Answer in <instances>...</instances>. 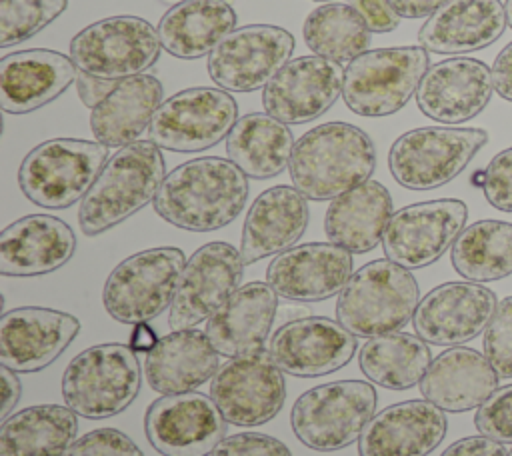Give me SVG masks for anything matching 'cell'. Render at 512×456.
<instances>
[{
	"label": "cell",
	"mask_w": 512,
	"mask_h": 456,
	"mask_svg": "<svg viewBox=\"0 0 512 456\" xmlns=\"http://www.w3.org/2000/svg\"><path fill=\"white\" fill-rule=\"evenodd\" d=\"M496 306V294L478 282H444L420 298L412 324L428 344L458 346L486 330Z\"/></svg>",
	"instance_id": "obj_18"
},
{
	"label": "cell",
	"mask_w": 512,
	"mask_h": 456,
	"mask_svg": "<svg viewBox=\"0 0 512 456\" xmlns=\"http://www.w3.org/2000/svg\"><path fill=\"white\" fill-rule=\"evenodd\" d=\"M370 28L360 12L346 2H328L310 10L302 36L306 46L322 58L352 62L370 46Z\"/></svg>",
	"instance_id": "obj_39"
},
{
	"label": "cell",
	"mask_w": 512,
	"mask_h": 456,
	"mask_svg": "<svg viewBox=\"0 0 512 456\" xmlns=\"http://www.w3.org/2000/svg\"><path fill=\"white\" fill-rule=\"evenodd\" d=\"M508 456H512V450H510V452H508Z\"/></svg>",
	"instance_id": "obj_55"
},
{
	"label": "cell",
	"mask_w": 512,
	"mask_h": 456,
	"mask_svg": "<svg viewBox=\"0 0 512 456\" xmlns=\"http://www.w3.org/2000/svg\"><path fill=\"white\" fill-rule=\"evenodd\" d=\"M508 24L500 0H448L426 18L418 42L434 54H466L494 44Z\"/></svg>",
	"instance_id": "obj_27"
},
{
	"label": "cell",
	"mask_w": 512,
	"mask_h": 456,
	"mask_svg": "<svg viewBox=\"0 0 512 456\" xmlns=\"http://www.w3.org/2000/svg\"><path fill=\"white\" fill-rule=\"evenodd\" d=\"M68 8V0H0V46L26 42Z\"/></svg>",
	"instance_id": "obj_40"
},
{
	"label": "cell",
	"mask_w": 512,
	"mask_h": 456,
	"mask_svg": "<svg viewBox=\"0 0 512 456\" xmlns=\"http://www.w3.org/2000/svg\"><path fill=\"white\" fill-rule=\"evenodd\" d=\"M80 320L68 312L20 306L0 318V362L14 372H38L78 336Z\"/></svg>",
	"instance_id": "obj_20"
},
{
	"label": "cell",
	"mask_w": 512,
	"mask_h": 456,
	"mask_svg": "<svg viewBox=\"0 0 512 456\" xmlns=\"http://www.w3.org/2000/svg\"><path fill=\"white\" fill-rule=\"evenodd\" d=\"M220 354L206 332L196 328L172 330L144 354V376L154 392H190L212 380Z\"/></svg>",
	"instance_id": "obj_31"
},
{
	"label": "cell",
	"mask_w": 512,
	"mask_h": 456,
	"mask_svg": "<svg viewBox=\"0 0 512 456\" xmlns=\"http://www.w3.org/2000/svg\"><path fill=\"white\" fill-rule=\"evenodd\" d=\"M0 380H2V410H0V418L6 420L18 400H20V394H22V384H20V378L16 376L14 370H10L8 366H2L0 368Z\"/></svg>",
	"instance_id": "obj_50"
},
{
	"label": "cell",
	"mask_w": 512,
	"mask_h": 456,
	"mask_svg": "<svg viewBox=\"0 0 512 456\" xmlns=\"http://www.w3.org/2000/svg\"><path fill=\"white\" fill-rule=\"evenodd\" d=\"M482 350L500 378H512V296L498 302L484 330Z\"/></svg>",
	"instance_id": "obj_41"
},
{
	"label": "cell",
	"mask_w": 512,
	"mask_h": 456,
	"mask_svg": "<svg viewBox=\"0 0 512 456\" xmlns=\"http://www.w3.org/2000/svg\"><path fill=\"white\" fill-rule=\"evenodd\" d=\"M440 456H508V450L488 436H466L452 442Z\"/></svg>",
	"instance_id": "obj_47"
},
{
	"label": "cell",
	"mask_w": 512,
	"mask_h": 456,
	"mask_svg": "<svg viewBox=\"0 0 512 456\" xmlns=\"http://www.w3.org/2000/svg\"><path fill=\"white\" fill-rule=\"evenodd\" d=\"M294 144L288 124L266 112H250L226 136V154L248 178L266 180L290 166Z\"/></svg>",
	"instance_id": "obj_36"
},
{
	"label": "cell",
	"mask_w": 512,
	"mask_h": 456,
	"mask_svg": "<svg viewBox=\"0 0 512 456\" xmlns=\"http://www.w3.org/2000/svg\"><path fill=\"white\" fill-rule=\"evenodd\" d=\"M76 92H78V98L82 100L84 106L88 108H96L116 86L114 80H104V78H96L88 72H82L78 70L76 74Z\"/></svg>",
	"instance_id": "obj_48"
},
{
	"label": "cell",
	"mask_w": 512,
	"mask_h": 456,
	"mask_svg": "<svg viewBox=\"0 0 512 456\" xmlns=\"http://www.w3.org/2000/svg\"><path fill=\"white\" fill-rule=\"evenodd\" d=\"M160 48L158 30L148 20L118 14L82 28L70 40V58L82 72L118 82L144 74Z\"/></svg>",
	"instance_id": "obj_11"
},
{
	"label": "cell",
	"mask_w": 512,
	"mask_h": 456,
	"mask_svg": "<svg viewBox=\"0 0 512 456\" xmlns=\"http://www.w3.org/2000/svg\"><path fill=\"white\" fill-rule=\"evenodd\" d=\"M492 92V68L476 58L454 56L426 70L416 90V104L436 122L462 124L490 104Z\"/></svg>",
	"instance_id": "obj_22"
},
{
	"label": "cell",
	"mask_w": 512,
	"mask_h": 456,
	"mask_svg": "<svg viewBox=\"0 0 512 456\" xmlns=\"http://www.w3.org/2000/svg\"><path fill=\"white\" fill-rule=\"evenodd\" d=\"M420 304L414 274L392 262L372 260L358 268L336 300V320L356 338L400 332Z\"/></svg>",
	"instance_id": "obj_4"
},
{
	"label": "cell",
	"mask_w": 512,
	"mask_h": 456,
	"mask_svg": "<svg viewBox=\"0 0 512 456\" xmlns=\"http://www.w3.org/2000/svg\"><path fill=\"white\" fill-rule=\"evenodd\" d=\"M160 150L152 140H136L108 158L80 202L78 224L86 236H98L154 202L166 178Z\"/></svg>",
	"instance_id": "obj_3"
},
{
	"label": "cell",
	"mask_w": 512,
	"mask_h": 456,
	"mask_svg": "<svg viewBox=\"0 0 512 456\" xmlns=\"http://www.w3.org/2000/svg\"><path fill=\"white\" fill-rule=\"evenodd\" d=\"M482 190L490 206L512 212V148L498 152L482 172Z\"/></svg>",
	"instance_id": "obj_44"
},
{
	"label": "cell",
	"mask_w": 512,
	"mask_h": 456,
	"mask_svg": "<svg viewBox=\"0 0 512 456\" xmlns=\"http://www.w3.org/2000/svg\"><path fill=\"white\" fill-rule=\"evenodd\" d=\"M162 96V82L152 74L144 72L118 80L114 90L90 114L94 138L108 148H122L136 142L150 128Z\"/></svg>",
	"instance_id": "obj_32"
},
{
	"label": "cell",
	"mask_w": 512,
	"mask_h": 456,
	"mask_svg": "<svg viewBox=\"0 0 512 456\" xmlns=\"http://www.w3.org/2000/svg\"><path fill=\"white\" fill-rule=\"evenodd\" d=\"M158 342L154 330L148 324H136L132 336H130V348L134 352H148Z\"/></svg>",
	"instance_id": "obj_52"
},
{
	"label": "cell",
	"mask_w": 512,
	"mask_h": 456,
	"mask_svg": "<svg viewBox=\"0 0 512 456\" xmlns=\"http://www.w3.org/2000/svg\"><path fill=\"white\" fill-rule=\"evenodd\" d=\"M374 168L372 138L348 122H324L304 132L288 166L294 188L308 200H334L370 180Z\"/></svg>",
	"instance_id": "obj_2"
},
{
	"label": "cell",
	"mask_w": 512,
	"mask_h": 456,
	"mask_svg": "<svg viewBox=\"0 0 512 456\" xmlns=\"http://www.w3.org/2000/svg\"><path fill=\"white\" fill-rule=\"evenodd\" d=\"M312 2H326L328 4V2H336V0H312Z\"/></svg>",
	"instance_id": "obj_54"
},
{
	"label": "cell",
	"mask_w": 512,
	"mask_h": 456,
	"mask_svg": "<svg viewBox=\"0 0 512 456\" xmlns=\"http://www.w3.org/2000/svg\"><path fill=\"white\" fill-rule=\"evenodd\" d=\"M466 218L468 206L456 198L404 206L392 214L384 230V254L408 270L430 266L454 246Z\"/></svg>",
	"instance_id": "obj_15"
},
{
	"label": "cell",
	"mask_w": 512,
	"mask_h": 456,
	"mask_svg": "<svg viewBox=\"0 0 512 456\" xmlns=\"http://www.w3.org/2000/svg\"><path fill=\"white\" fill-rule=\"evenodd\" d=\"M428 68L422 46L366 50L344 68L342 98L358 116H390L416 94Z\"/></svg>",
	"instance_id": "obj_8"
},
{
	"label": "cell",
	"mask_w": 512,
	"mask_h": 456,
	"mask_svg": "<svg viewBox=\"0 0 512 456\" xmlns=\"http://www.w3.org/2000/svg\"><path fill=\"white\" fill-rule=\"evenodd\" d=\"M144 430L162 456H206L226 438V418L206 394H162L148 406Z\"/></svg>",
	"instance_id": "obj_17"
},
{
	"label": "cell",
	"mask_w": 512,
	"mask_h": 456,
	"mask_svg": "<svg viewBox=\"0 0 512 456\" xmlns=\"http://www.w3.org/2000/svg\"><path fill=\"white\" fill-rule=\"evenodd\" d=\"M358 364L370 382L388 390H408L422 382L432 352L418 334L392 332L368 338L360 348Z\"/></svg>",
	"instance_id": "obj_37"
},
{
	"label": "cell",
	"mask_w": 512,
	"mask_h": 456,
	"mask_svg": "<svg viewBox=\"0 0 512 456\" xmlns=\"http://www.w3.org/2000/svg\"><path fill=\"white\" fill-rule=\"evenodd\" d=\"M238 120V104L222 88L196 86L166 98L148 128L150 140L172 152H200L224 140Z\"/></svg>",
	"instance_id": "obj_12"
},
{
	"label": "cell",
	"mask_w": 512,
	"mask_h": 456,
	"mask_svg": "<svg viewBox=\"0 0 512 456\" xmlns=\"http://www.w3.org/2000/svg\"><path fill=\"white\" fill-rule=\"evenodd\" d=\"M504 8H506V18H508V26L512 28V0H506Z\"/></svg>",
	"instance_id": "obj_53"
},
{
	"label": "cell",
	"mask_w": 512,
	"mask_h": 456,
	"mask_svg": "<svg viewBox=\"0 0 512 456\" xmlns=\"http://www.w3.org/2000/svg\"><path fill=\"white\" fill-rule=\"evenodd\" d=\"M378 396L368 380H336L306 390L290 410L296 438L318 452H334L360 440Z\"/></svg>",
	"instance_id": "obj_7"
},
{
	"label": "cell",
	"mask_w": 512,
	"mask_h": 456,
	"mask_svg": "<svg viewBox=\"0 0 512 456\" xmlns=\"http://www.w3.org/2000/svg\"><path fill=\"white\" fill-rule=\"evenodd\" d=\"M74 250L76 236L64 220L28 214L0 232V274L42 276L62 268Z\"/></svg>",
	"instance_id": "obj_26"
},
{
	"label": "cell",
	"mask_w": 512,
	"mask_h": 456,
	"mask_svg": "<svg viewBox=\"0 0 512 456\" xmlns=\"http://www.w3.org/2000/svg\"><path fill=\"white\" fill-rule=\"evenodd\" d=\"M78 434V414L60 404H36L2 420L0 456H64Z\"/></svg>",
	"instance_id": "obj_35"
},
{
	"label": "cell",
	"mask_w": 512,
	"mask_h": 456,
	"mask_svg": "<svg viewBox=\"0 0 512 456\" xmlns=\"http://www.w3.org/2000/svg\"><path fill=\"white\" fill-rule=\"evenodd\" d=\"M356 336L340 322L324 316H304L282 324L270 354L282 372L298 378L330 374L346 366L356 352Z\"/></svg>",
	"instance_id": "obj_21"
},
{
	"label": "cell",
	"mask_w": 512,
	"mask_h": 456,
	"mask_svg": "<svg viewBox=\"0 0 512 456\" xmlns=\"http://www.w3.org/2000/svg\"><path fill=\"white\" fill-rule=\"evenodd\" d=\"M78 68L72 58L46 48L20 50L0 60V106L6 114H28L58 98Z\"/></svg>",
	"instance_id": "obj_25"
},
{
	"label": "cell",
	"mask_w": 512,
	"mask_h": 456,
	"mask_svg": "<svg viewBox=\"0 0 512 456\" xmlns=\"http://www.w3.org/2000/svg\"><path fill=\"white\" fill-rule=\"evenodd\" d=\"M294 36L272 24H248L234 28L210 54L208 76L230 92L264 88L280 68L290 62Z\"/></svg>",
	"instance_id": "obj_14"
},
{
	"label": "cell",
	"mask_w": 512,
	"mask_h": 456,
	"mask_svg": "<svg viewBox=\"0 0 512 456\" xmlns=\"http://www.w3.org/2000/svg\"><path fill=\"white\" fill-rule=\"evenodd\" d=\"M212 456H292L290 448L262 432H240L226 436L214 450Z\"/></svg>",
	"instance_id": "obj_45"
},
{
	"label": "cell",
	"mask_w": 512,
	"mask_h": 456,
	"mask_svg": "<svg viewBox=\"0 0 512 456\" xmlns=\"http://www.w3.org/2000/svg\"><path fill=\"white\" fill-rule=\"evenodd\" d=\"M64 456H144V452L122 430L96 428L76 438Z\"/></svg>",
	"instance_id": "obj_43"
},
{
	"label": "cell",
	"mask_w": 512,
	"mask_h": 456,
	"mask_svg": "<svg viewBox=\"0 0 512 456\" xmlns=\"http://www.w3.org/2000/svg\"><path fill=\"white\" fill-rule=\"evenodd\" d=\"M448 420L444 410L428 400L390 404L366 424L360 456H428L444 440Z\"/></svg>",
	"instance_id": "obj_24"
},
{
	"label": "cell",
	"mask_w": 512,
	"mask_h": 456,
	"mask_svg": "<svg viewBox=\"0 0 512 456\" xmlns=\"http://www.w3.org/2000/svg\"><path fill=\"white\" fill-rule=\"evenodd\" d=\"M498 382L500 376L484 354L452 346L432 360L420 392L444 412H468L480 408L498 390Z\"/></svg>",
	"instance_id": "obj_29"
},
{
	"label": "cell",
	"mask_w": 512,
	"mask_h": 456,
	"mask_svg": "<svg viewBox=\"0 0 512 456\" xmlns=\"http://www.w3.org/2000/svg\"><path fill=\"white\" fill-rule=\"evenodd\" d=\"M350 4L360 12L370 32H392L400 24V16L388 0H350Z\"/></svg>",
	"instance_id": "obj_46"
},
{
	"label": "cell",
	"mask_w": 512,
	"mask_h": 456,
	"mask_svg": "<svg viewBox=\"0 0 512 456\" xmlns=\"http://www.w3.org/2000/svg\"><path fill=\"white\" fill-rule=\"evenodd\" d=\"M486 142L488 132L482 128H414L394 140L388 168L400 186L432 190L454 180Z\"/></svg>",
	"instance_id": "obj_10"
},
{
	"label": "cell",
	"mask_w": 512,
	"mask_h": 456,
	"mask_svg": "<svg viewBox=\"0 0 512 456\" xmlns=\"http://www.w3.org/2000/svg\"><path fill=\"white\" fill-rule=\"evenodd\" d=\"M278 310V294L268 282H248L206 320V336L220 356L236 358L264 348Z\"/></svg>",
	"instance_id": "obj_30"
},
{
	"label": "cell",
	"mask_w": 512,
	"mask_h": 456,
	"mask_svg": "<svg viewBox=\"0 0 512 456\" xmlns=\"http://www.w3.org/2000/svg\"><path fill=\"white\" fill-rule=\"evenodd\" d=\"M354 268L352 252L332 242H308L278 254L266 282L278 296L294 302L326 300L346 286Z\"/></svg>",
	"instance_id": "obj_23"
},
{
	"label": "cell",
	"mask_w": 512,
	"mask_h": 456,
	"mask_svg": "<svg viewBox=\"0 0 512 456\" xmlns=\"http://www.w3.org/2000/svg\"><path fill=\"white\" fill-rule=\"evenodd\" d=\"M474 426L482 436L512 444V384L498 388L476 410Z\"/></svg>",
	"instance_id": "obj_42"
},
{
	"label": "cell",
	"mask_w": 512,
	"mask_h": 456,
	"mask_svg": "<svg viewBox=\"0 0 512 456\" xmlns=\"http://www.w3.org/2000/svg\"><path fill=\"white\" fill-rule=\"evenodd\" d=\"M392 214L388 188L376 180H366L330 202L324 232L332 244L352 254H364L382 242Z\"/></svg>",
	"instance_id": "obj_33"
},
{
	"label": "cell",
	"mask_w": 512,
	"mask_h": 456,
	"mask_svg": "<svg viewBox=\"0 0 512 456\" xmlns=\"http://www.w3.org/2000/svg\"><path fill=\"white\" fill-rule=\"evenodd\" d=\"M210 398L228 424L258 426L272 420L286 400V380L270 350L224 362L210 380Z\"/></svg>",
	"instance_id": "obj_13"
},
{
	"label": "cell",
	"mask_w": 512,
	"mask_h": 456,
	"mask_svg": "<svg viewBox=\"0 0 512 456\" xmlns=\"http://www.w3.org/2000/svg\"><path fill=\"white\" fill-rule=\"evenodd\" d=\"M454 270L470 282H492L512 274V222L478 220L450 248Z\"/></svg>",
	"instance_id": "obj_38"
},
{
	"label": "cell",
	"mask_w": 512,
	"mask_h": 456,
	"mask_svg": "<svg viewBox=\"0 0 512 456\" xmlns=\"http://www.w3.org/2000/svg\"><path fill=\"white\" fill-rule=\"evenodd\" d=\"M492 82L494 92L512 102V42H508L496 56L492 64Z\"/></svg>",
	"instance_id": "obj_49"
},
{
	"label": "cell",
	"mask_w": 512,
	"mask_h": 456,
	"mask_svg": "<svg viewBox=\"0 0 512 456\" xmlns=\"http://www.w3.org/2000/svg\"><path fill=\"white\" fill-rule=\"evenodd\" d=\"M236 26L226 0H180L160 18L156 30L162 48L182 60L210 54Z\"/></svg>",
	"instance_id": "obj_34"
},
{
	"label": "cell",
	"mask_w": 512,
	"mask_h": 456,
	"mask_svg": "<svg viewBox=\"0 0 512 456\" xmlns=\"http://www.w3.org/2000/svg\"><path fill=\"white\" fill-rule=\"evenodd\" d=\"M244 266L240 250L228 242L200 246L182 270L168 326L186 330L210 320L240 288Z\"/></svg>",
	"instance_id": "obj_16"
},
{
	"label": "cell",
	"mask_w": 512,
	"mask_h": 456,
	"mask_svg": "<svg viewBox=\"0 0 512 456\" xmlns=\"http://www.w3.org/2000/svg\"><path fill=\"white\" fill-rule=\"evenodd\" d=\"M108 162L98 140L52 138L34 146L18 168V186L36 206L62 210L82 200Z\"/></svg>",
	"instance_id": "obj_6"
},
{
	"label": "cell",
	"mask_w": 512,
	"mask_h": 456,
	"mask_svg": "<svg viewBox=\"0 0 512 456\" xmlns=\"http://www.w3.org/2000/svg\"><path fill=\"white\" fill-rule=\"evenodd\" d=\"M344 68L322 56H298L286 62L264 86L266 114L284 124H304L322 116L342 94Z\"/></svg>",
	"instance_id": "obj_19"
},
{
	"label": "cell",
	"mask_w": 512,
	"mask_h": 456,
	"mask_svg": "<svg viewBox=\"0 0 512 456\" xmlns=\"http://www.w3.org/2000/svg\"><path fill=\"white\" fill-rule=\"evenodd\" d=\"M248 190V176L232 160L202 156L168 172L152 204L176 228L212 232L236 220Z\"/></svg>",
	"instance_id": "obj_1"
},
{
	"label": "cell",
	"mask_w": 512,
	"mask_h": 456,
	"mask_svg": "<svg viewBox=\"0 0 512 456\" xmlns=\"http://www.w3.org/2000/svg\"><path fill=\"white\" fill-rule=\"evenodd\" d=\"M400 18L432 16L448 0H388Z\"/></svg>",
	"instance_id": "obj_51"
},
{
	"label": "cell",
	"mask_w": 512,
	"mask_h": 456,
	"mask_svg": "<svg viewBox=\"0 0 512 456\" xmlns=\"http://www.w3.org/2000/svg\"><path fill=\"white\" fill-rule=\"evenodd\" d=\"M186 256L176 246H158L124 258L102 290L106 312L122 324H146L160 316L178 290Z\"/></svg>",
	"instance_id": "obj_9"
},
{
	"label": "cell",
	"mask_w": 512,
	"mask_h": 456,
	"mask_svg": "<svg viewBox=\"0 0 512 456\" xmlns=\"http://www.w3.org/2000/svg\"><path fill=\"white\" fill-rule=\"evenodd\" d=\"M308 226V198L292 186H272L250 206L240 254L244 264H254L292 248Z\"/></svg>",
	"instance_id": "obj_28"
},
{
	"label": "cell",
	"mask_w": 512,
	"mask_h": 456,
	"mask_svg": "<svg viewBox=\"0 0 512 456\" xmlns=\"http://www.w3.org/2000/svg\"><path fill=\"white\" fill-rule=\"evenodd\" d=\"M142 384L140 362L130 344L104 342L76 354L62 374V398L92 420L124 412Z\"/></svg>",
	"instance_id": "obj_5"
}]
</instances>
